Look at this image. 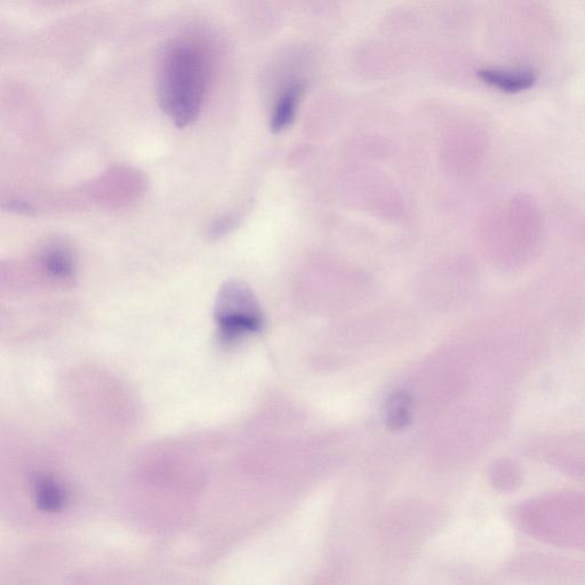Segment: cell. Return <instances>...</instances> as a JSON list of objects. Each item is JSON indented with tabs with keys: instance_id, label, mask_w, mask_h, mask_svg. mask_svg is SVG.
<instances>
[{
	"instance_id": "6da1fadb",
	"label": "cell",
	"mask_w": 585,
	"mask_h": 585,
	"mask_svg": "<svg viewBox=\"0 0 585 585\" xmlns=\"http://www.w3.org/2000/svg\"><path fill=\"white\" fill-rule=\"evenodd\" d=\"M212 72L211 53L200 40L182 38L167 48L159 70L158 98L176 126L187 127L198 118Z\"/></svg>"
},
{
	"instance_id": "7a4b0ae2",
	"label": "cell",
	"mask_w": 585,
	"mask_h": 585,
	"mask_svg": "<svg viewBox=\"0 0 585 585\" xmlns=\"http://www.w3.org/2000/svg\"><path fill=\"white\" fill-rule=\"evenodd\" d=\"M519 524L538 538L565 546H585V498L575 495L551 496L528 504L518 511Z\"/></svg>"
},
{
	"instance_id": "3957f363",
	"label": "cell",
	"mask_w": 585,
	"mask_h": 585,
	"mask_svg": "<svg viewBox=\"0 0 585 585\" xmlns=\"http://www.w3.org/2000/svg\"><path fill=\"white\" fill-rule=\"evenodd\" d=\"M219 338L230 344L259 332L263 324L260 304L250 287L237 280L224 284L214 307Z\"/></svg>"
},
{
	"instance_id": "277c9868",
	"label": "cell",
	"mask_w": 585,
	"mask_h": 585,
	"mask_svg": "<svg viewBox=\"0 0 585 585\" xmlns=\"http://www.w3.org/2000/svg\"><path fill=\"white\" fill-rule=\"evenodd\" d=\"M38 262L48 277L59 282H71L76 277V256L66 243L56 240L46 244L38 254Z\"/></svg>"
},
{
	"instance_id": "5b68a950",
	"label": "cell",
	"mask_w": 585,
	"mask_h": 585,
	"mask_svg": "<svg viewBox=\"0 0 585 585\" xmlns=\"http://www.w3.org/2000/svg\"><path fill=\"white\" fill-rule=\"evenodd\" d=\"M478 77L487 85L506 93H519L530 90L536 83V76L532 70H502L482 69Z\"/></svg>"
},
{
	"instance_id": "8992f818",
	"label": "cell",
	"mask_w": 585,
	"mask_h": 585,
	"mask_svg": "<svg viewBox=\"0 0 585 585\" xmlns=\"http://www.w3.org/2000/svg\"><path fill=\"white\" fill-rule=\"evenodd\" d=\"M303 92V83L294 82L286 86L279 94L271 116L272 130L282 131L293 122Z\"/></svg>"
},
{
	"instance_id": "52a82bcc",
	"label": "cell",
	"mask_w": 585,
	"mask_h": 585,
	"mask_svg": "<svg viewBox=\"0 0 585 585\" xmlns=\"http://www.w3.org/2000/svg\"><path fill=\"white\" fill-rule=\"evenodd\" d=\"M38 507L48 512L61 511L68 501L66 490L52 478H40L35 484Z\"/></svg>"
},
{
	"instance_id": "ba28073f",
	"label": "cell",
	"mask_w": 585,
	"mask_h": 585,
	"mask_svg": "<svg viewBox=\"0 0 585 585\" xmlns=\"http://www.w3.org/2000/svg\"><path fill=\"white\" fill-rule=\"evenodd\" d=\"M388 422L394 429L403 428L410 420L411 400L408 396L399 394L388 404Z\"/></svg>"
},
{
	"instance_id": "9c48e42d",
	"label": "cell",
	"mask_w": 585,
	"mask_h": 585,
	"mask_svg": "<svg viewBox=\"0 0 585 585\" xmlns=\"http://www.w3.org/2000/svg\"><path fill=\"white\" fill-rule=\"evenodd\" d=\"M520 471L514 463L502 461L495 467L493 480L495 486H499L502 491H512L520 484Z\"/></svg>"
}]
</instances>
